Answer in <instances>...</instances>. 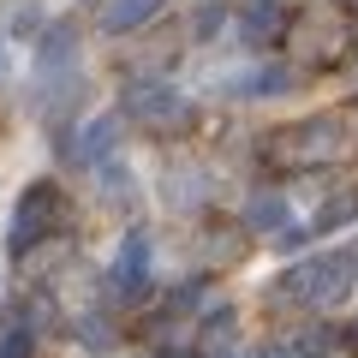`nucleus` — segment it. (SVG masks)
I'll return each mask as SVG.
<instances>
[{
	"mask_svg": "<svg viewBox=\"0 0 358 358\" xmlns=\"http://www.w3.org/2000/svg\"><path fill=\"white\" fill-rule=\"evenodd\" d=\"M162 6L167 0H108L102 6V36H131V30H143Z\"/></svg>",
	"mask_w": 358,
	"mask_h": 358,
	"instance_id": "8",
	"label": "nucleus"
},
{
	"mask_svg": "<svg viewBox=\"0 0 358 358\" xmlns=\"http://www.w3.org/2000/svg\"><path fill=\"white\" fill-rule=\"evenodd\" d=\"M281 24H287L281 6H251V13H245V42L268 48V42H281Z\"/></svg>",
	"mask_w": 358,
	"mask_h": 358,
	"instance_id": "10",
	"label": "nucleus"
},
{
	"mask_svg": "<svg viewBox=\"0 0 358 358\" xmlns=\"http://www.w3.org/2000/svg\"><path fill=\"white\" fill-rule=\"evenodd\" d=\"M66 54H72V24H54L42 36V60H66Z\"/></svg>",
	"mask_w": 358,
	"mask_h": 358,
	"instance_id": "13",
	"label": "nucleus"
},
{
	"mask_svg": "<svg viewBox=\"0 0 358 358\" xmlns=\"http://www.w3.org/2000/svg\"><path fill=\"white\" fill-rule=\"evenodd\" d=\"M120 131H126V114H114V108H108V114H96V120H84V126H78V138L66 143V155H72V162H84V167H96V162H108V150L120 143Z\"/></svg>",
	"mask_w": 358,
	"mask_h": 358,
	"instance_id": "6",
	"label": "nucleus"
},
{
	"mask_svg": "<svg viewBox=\"0 0 358 358\" xmlns=\"http://www.w3.org/2000/svg\"><path fill=\"white\" fill-rule=\"evenodd\" d=\"M60 221H66V192L60 185H54V179L24 185V197H18V209H13V227H6V251L30 257V245H42Z\"/></svg>",
	"mask_w": 358,
	"mask_h": 358,
	"instance_id": "3",
	"label": "nucleus"
},
{
	"mask_svg": "<svg viewBox=\"0 0 358 358\" xmlns=\"http://www.w3.org/2000/svg\"><path fill=\"white\" fill-rule=\"evenodd\" d=\"M245 227L263 233V239H281V233H293V209H287L281 192H257L251 203H245Z\"/></svg>",
	"mask_w": 358,
	"mask_h": 358,
	"instance_id": "7",
	"label": "nucleus"
},
{
	"mask_svg": "<svg viewBox=\"0 0 358 358\" xmlns=\"http://www.w3.org/2000/svg\"><path fill=\"white\" fill-rule=\"evenodd\" d=\"M0 78H6V42H0Z\"/></svg>",
	"mask_w": 358,
	"mask_h": 358,
	"instance_id": "15",
	"label": "nucleus"
},
{
	"mask_svg": "<svg viewBox=\"0 0 358 358\" xmlns=\"http://www.w3.org/2000/svg\"><path fill=\"white\" fill-rule=\"evenodd\" d=\"M120 299H143L150 293V233H126L114 251V268H108Z\"/></svg>",
	"mask_w": 358,
	"mask_h": 358,
	"instance_id": "5",
	"label": "nucleus"
},
{
	"mask_svg": "<svg viewBox=\"0 0 358 358\" xmlns=\"http://www.w3.org/2000/svg\"><path fill=\"white\" fill-rule=\"evenodd\" d=\"M268 155L287 167H317V162H334L346 155V120L341 114H310V120H293L281 138L268 143Z\"/></svg>",
	"mask_w": 358,
	"mask_h": 358,
	"instance_id": "2",
	"label": "nucleus"
},
{
	"mask_svg": "<svg viewBox=\"0 0 358 358\" xmlns=\"http://www.w3.org/2000/svg\"><path fill=\"white\" fill-rule=\"evenodd\" d=\"M251 6H275V0H251Z\"/></svg>",
	"mask_w": 358,
	"mask_h": 358,
	"instance_id": "16",
	"label": "nucleus"
},
{
	"mask_svg": "<svg viewBox=\"0 0 358 358\" xmlns=\"http://www.w3.org/2000/svg\"><path fill=\"white\" fill-rule=\"evenodd\" d=\"M352 334H358V329H352Z\"/></svg>",
	"mask_w": 358,
	"mask_h": 358,
	"instance_id": "18",
	"label": "nucleus"
},
{
	"mask_svg": "<svg viewBox=\"0 0 358 358\" xmlns=\"http://www.w3.org/2000/svg\"><path fill=\"white\" fill-rule=\"evenodd\" d=\"M275 293L293 299V305H305V310H334L346 293H352V251L299 257V263L281 275V287H275Z\"/></svg>",
	"mask_w": 358,
	"mask_h": 358,
	"instance_id": "1",
	"label": "nucleus"
},
{
	"mask_svg": "<svg viewBox=\"0 0 358 358\" xmlns=\"http://www.w3.org/2000/svg\"><path fill=\"white\" fill-rule=\"evenodd\" d=\"M120 114L126 120H138V126H150V131H173L179 120H192V102L179 96L173 84H138V90H126V102H120Z\"/></svg>",
	"mask_w": 358,
	"mask_h": 358,
	"instance_id": "4",
	"label": "nucleus"
},
{
	"mask_svg": "<svg viewBox=\"0 0 358 358\" xmlns=\"http://www.w3.org/2000/svg\"><path fill=\"white\" fill-rule=\"evenodd\" d=\"M0 358H36V334L30 329H6L0 334Z\"/></svg>",
	"mask_w": 358,
	"mask_h": 358,
	"instance_id": "12",
	"label": "nucleus"
},
{
	"mask_svg": "<svg viewBox=\"0 0 358 358\" xmlns=\"http://www.w3.org/2000/svg\"><path fill=\"white\" fill-rule=\"evenodd\" d=\"M299 78L287 72V66H263V72H251V84H239V96H281V90H293Z\"/></svg>",
	"mask_w": 358,
	"mask_h": 358,
	"instance_id": "11",
	"label": "nucleus"
},
{
	"mask_svg": "<svg viewBox=\"0 0 358 358\" xmlns=\"http://www.w3.org/2000/svg\"><path fill=\"white\" fill-rule=\"evenodd\" d=\"M346 221H358V192H334L329 203H317V221H310V233H341Z\"/></svg>",
	"mask_w": 358,
	"mask_h": 358,
	"instance_id": "9",
	"label": "nucleus"
},
{
	"mask_svg": "<svg viewBox=\"0 0 358 358\" xmlns=\"http://www.w3.org/2000/svg\"><path fill=\"white\" fill-rule=\"evenodd\" d=\"M197 36H221V6H203L197 13Z\"/></svg>",
	"mask_w": 358,
	"mask_h": 358,
	"instance_id": "14",
	"label": "nucleus"
},
{
	"mask_svg": "<svg viewBox=\"0 0 358 358\" xmlns=\"http://www.w3.org/2000/svg\"><path fill=\"white\" fill-rule=\"evenodd\" d=\"M268 358H275V352H268Z\"/></svg>",
	"mask_w": 358,
	"mask_h": 358,
	"instance_id": "17",
	"label": "nucleus"
}]
</instances>
